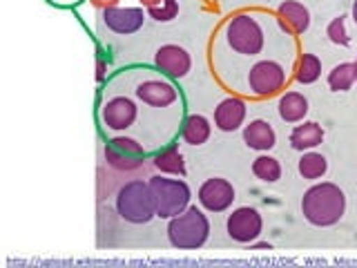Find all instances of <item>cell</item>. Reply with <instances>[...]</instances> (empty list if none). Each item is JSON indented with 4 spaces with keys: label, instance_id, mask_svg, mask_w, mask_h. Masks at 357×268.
<instances>
[{
    "label": "cell",
    "instance_id": "1",
    "mask_svg": "<svg viewBox=\"0 0 357 268\" xmlns=\"http://www.w3.org/2000/svg\"><path fill=\"white\" fill-rule=\"evenodd\" d=\"M346 210V197L335 184H317L308 188L301 199V212L312 226H333Z\"/></svg>",
    "mask_w": 357,
    "mask_h": 268
},
{
    "label": "cell",
    "instance_id": "2",
    "mask_svg": "<svg viewBox=\"0 0 357 268\" xmlns=\"http://www.w3.org/2000/svg\"><path fill=\"white\" fill-rule=\"evenodd\" d=\"M210 221L197 206L185 208L181 215H176L167 223V239L172 248L178 251H197L208 241Z\"/></svg>",
    "mask_w": 357,
    "mask_h": 268
},
{
    "label": "cell",
    "instance_id": "3",
    "mask_svg": "<svg viewBox=\"0 0 357 268\" xmlns=\"http://www.w3.org/2000/svg\"><path fill=\"white\" fill-rule=\"evenodd\" d=\"M116 212L121 219L130 223H148L152 217H156L150 184H143L141 179L128 181L116 195Z\"/></svg>",
    "mask_w": 357,
    "mask_h": 268
},
{
    "label": "cell",
    "instance_id": "4",
    "mask_svg": "<svg viewBox=\"0 0 357 268\" xmlns=\"http://www.w3.org/2000/svg\"><path fill=\"white\" fill-rule=\"evenodd\" d=\"M150 193L154 199L156 217L172 219L188 208L190 204V188L183 179H165L152 177L150 179Z\"/></svg>",
    "mask_w": 357,
    "mask_h": 268
},
{
    "label": "cell",
    "instance_id": "5",
    "mask_svg": "<svg viewBox=\"0 0 357 268\" xmlns=\"http://www.w3.org/2000/svg\"><path fill=\"white\" fill-rule=\"evenodd\" d=\"M228 43L234 52L255 56L264 47V31L252 16L239 14L228 22Z\"/></svg>",
    "mask_w": 357,
    "mask_h": 268
},
{
    "label": "cell",
    "instance_id": "6",
    "mask_svg": "<svg viewBox=\"0 0 357 268\" xmlns=\"http://www.w3.org/2000/svg\"><path fill=\"white\" fill-rule=\"evenodd\" d=\"M286 83L284 67L275 61H261L257 63L248 74V85L257 96H273Z\"/></svg>",
    "mask_w": 357,
    "mask_h": 268
},
{
    "label": "cell",
    "instance_id": "7",
    "mask_svg": "<svg viewBox=\"0 0 357 268\" xmlns=\"http://www.w3.org/2000/svg\"><path fill=\"white\" fill-rule=\"evenodd\" d=\"M143 148L128 137H116L105 145V159L116 170H134L143 163Z\"/></svg>",
    "mask_w": 357,
    "mask_h": 268
},
{
    "label": "cell",
    "instance_id": "8",
    "mask_svg": "<svg viewBox=\"0 0 357 268\" xmlns=\"http://www.w3.org/2000/svg\"><path fill=\"white\" fill-rule=\"evenodd\" d=\"M261 215L250 206L237 208L228 217V234L239 244H252L261 234Z\"/></svg>",
    "mask_w": 357,
    "mask_h": 268
},
{
    "label": "cell",
    "instance_id": "9",
    "mask_svg": "<svg viewBox=\"0 0 357 268\" xmlns=\"http://www.w3.org/2000/svg\"><path fill=\"white\" fill-rule=\"evenodd\" d=\"M234 201V188L226 179H208L199 188V204L210 212H223L232 206Z\"/></svg>",
    "mask_w": 357,
    "mask_h": 268
},
{
    "label": "cell",
    "instance_id": "10",
    "mask_svg": "<svg viewBox=\"0 0 357 268\" xmlns=\"http://www.w3.org/2000/svg\"><path fill=\"white\" fill-rule=\"evenodd\" d=\"M103 20L107 29H112L114 34H121V36H128V34H134L143 27V9L139 7H109L103 9Z\"/></svg>",
    "mask_w": 357,
    "mask_h": 268
},
{
    "label": "cell",
    "instance_id": "11",
    "mask_svg": "<svg viewBox=\"0 0 357 268\" xmlns=\"http://www.w3.org/2000/svg\"><path fill=\"white\" fill-rule=\"evenodd\" d=\"M154 63L159 70L174 78H183L190 72V67H192L190 54L183 47H178V45H163V47H159L154 54Z\"/></svg>",
    "mask_w": 357,
    "mask_h": 268
},
{
    "label": "cell",
    "instance_id": "12",
    "mask_svg": "<svg viewBox=\"0 0 357 268\" xmlns=\"http://www.w3.org/2000/svg\"><path fill=\"white\" fill-rule=\"evenodd\" d=\"M137 119V105L128 96H114L103 105V123L109 130H128Z\"/></svg>",
    "mask_w": 357,
    "mask_h": 268
},
{
    "label": "cell",
    "instance_id": "13",
    "mask_svg": "<svg viewBox=\"0 0 357 268\" xmlns=\"http://www.w3.org/2000/svg\"><path fill=\"white\" fill-rule=\"evenodd\" d=\"M137 96L148 103L152 107H167L176 100V89L165 83V81H156V78H150V81H143L137 87Z\"/></svg>",
    "mask_w": 357,
    "mask_h": 268
},
{
    "label": "cell",
    "instance_id": "14",
    "mask_svg": "<svg viewBox=\"0 0 357 268\" xmlns=\"http://www.w3.org/2000/svg\"><path fill=\"white\" fill-rule=\"evenodd\" d=\"M245 119V103L241 98H226L215 110V123L221 132H234Z\"/></svg>",
    "mask_w": 357,
    "mask_h": 268
},
{
    "label": "cell",
    "instance_id": "15",
    "mask_svg": "<svg viewBox=\"0 0 357 268\" xmlns=\"http://www.w3.org/2000/svg\"><path fill=\"white\" fill-rule=\"evenodd\" d=\"M243 141L252 150H271L277 141V137H275V130H273L271 123L257 119V121H250L248 126H245Z\"/></svg>",
    "mask_w": 357,
    "mask_h": 268
},
{
    "label": "cell",
    "instance_id": "16",
    "mask_svg": "<svg viewBox=\"0 0 357 268\" xmlns=\"http://www.w3.org/2000/svg\"><path fill=\"white\" fill-rule=\"evenodd\" d=\"M277 14H279V20H282V25L290 27L295 34H304L310 25L308 9L301 3H295V0H286V3L279 5Z\"/></svg>",
    "mask_w": 357,
    "mask_h": 268
},
{
    "label": "cell",
    "instance_id": "17",
    "mask_svg": "<svg viewBox=\"0 0 357 268\" xmlns=\"http://www.w3.org/2000/svg\"><path fill=\"white\" fill-rule=\"evenodd\" d=\"M324 141V130L317 123H301L297 126L293 132H290V145H293L295 150H312L317 148V145Z\"/></svg>",
    "mask_w": 357,
    "mask_h": 268
},
{
    "label": "cell",
    "instance_id": "18",
    "mask_svg": "<svg viewBox=\"0 0 357 268\" xmlns=\"http://www.w3.org/2000/svg\"><path fill=\"white\" fill-rule=\"evenodd\" d=\"M306 112H308V100L299 92H288L282 96V100H279V117L288 123L301 121L306 117Z\"/></svg>",
    "mask_w": 357,
    "mask_h": 268
},
{
    "label": "cell",
    "instance_id": "19",
    "mask_svg": "<svg viewBox=\"0 0 357 268\" xmlns=\"http://www.w3.org/2000/svg\"><path fill=\"white\" fill-rule=\"evenodd\" d=\"M181 137L185 143L190 145H201L206 143L208 137H210V123L206 117L201 114H190L185 121H183V130H181Z\"/></svg>",
    "mask_w": 357,
    "mask_h": 268
},
{
    "label": "cell",
    "instance_id": "20",
    "mask_svg": "<svg viewBox=\"0 0 357 268\" xmlns=\"http://www.w3.org/2000/svg\"><path fill=\"white\" fill-rule=\"evenodd\" d=\"M355 81H357L355 63H340L337 67H333V72L328 74V85L333 92H346V89H351Z\"/></svg>",
    "mask_w": 357,
    "mask_h": 268
},
{
    "label": "cell",
    "instance_id": "21",
    "mask_svg": "<svg viewBox=\"0 0 357 268\" xmlns=\"http://www.w3.org/2000/svg\"><path fill=\"white\" fill-rule=\"evenodd\" d=\"M154 165L159 168L161 172L185 177V161H183L181 152H178L176 148H167V150H163L161 154H156Z\"/></svg>",
    "mask_w": 357,
    "mask_h": 268
},
{
    "label": "cell",
    "instance_id": "22",
    "mask_svg": "<svg viewBox=\"0 0 357 268\" xmlns=\"http://www.w3.org/2000/svg\"><path fill=\"white\" fill-rule=\"evenodd\" d=\"M328 170V161L317 152H308L299 159V174L304 179H319Z\"/></svg>",
    "mask_w": 357,
    "mask_h": 268
},
{
    "label": "cell",
    "instance_id": "23",
    "mask_svg": "<svg viewBox=\"0 0 357 268\" xmlns=\"http://www.w3.org/2000/svg\"><path fill=\"white\" fill-rule=\"evenodd\" d=\"M321 74V63L315 54H301L299 59V65H297V81L304 83V85H310L315 83Z\"/></svg>",
    "mask_w": 357,
    "mask_h": 268
},
{
    "label": "cell",
    "instance_id": "24",
    "mask_svg": "<svg viewBox=\"0 0 357 268\" xmlns=\"http://www.w3.org/2000/svg\"><path fill=\"white\" fill-rule=\"evenodd\" d=\"M252 172L257 179H261V181L275 184L279 181V177H282V165H279V161L273 159V156H259V159H255L252 163Z\"/></svg>",
    "mask_w": 357,
    "mask_h": 268
},
{
    "label": "cell",
    "instance_id": "25",
    "mask_svg": "<svg viewBox=\"0 0 357 268\" xmlns=\"http://www.w3.org/2000/svg\"><path fill=\"white\" fill-rule=\"evenodd\" d=\"M148 14L156 22L174 20L178 16V3H176V0H163V5H159V7H148Z\"/></svg>",
    "mask_w": 357,
    "mask_h": 268
},
{
    "label": "cell",
    "instance_id": "26",
    "mask_svg": "<svg viewBox=\"0 0 357 268\" xmlns=\"http://www.w3.org/2000/svg\"><path fill=\"white\" fill-rule=\"evenodd\" d=\"M326 34H328V38H331L335 45H342V47H346V45L351 43L349 31H346V18H344V16L333 18V20H331V25H328V29H326Z\"/></svg>",
    "mask_w": 357,
    "mask_h": 268
},
{
    "label": "cell",
    "instance_id": "27",
    "mask_svg": "<svg viewBox=\"0 0 357 268\" xmlns=\"http://www.w3.org/2000/svg\"><path fill=\"white\" fill-rule=\"evenodd\" d=\"M94 7L98 9H109V7H119V0H89Z\"/></svg>",
    "mask_w": 357,
    "mask_h": 268
},
{
    "label": "cell",
    "instance_id": "28",
    "mask_svg": "<svg viewBox=\"0 0 357 268\" xmlns=\"http://www.w3.org/2000/svg\"><path fill=\"white\" fill-rule=\"evenodd\" d=\"M96 78H98V81H103V78H105V63H103V61H98V72H96Z\"/></svg>",
    "mask_w": 357,
    "mask_h": 268
},
{
    "label": "cell",
    "instance_id": "29",
    "mask_svg": "<svg viewBox=\"0 0 357 268\" xmlns=\"http://www.w3.org/2000/svg\"><path fill=\"white\" fill-rule=\"evenodd\" d=\"M139 3L145 7H159V5H163V0H139Z\"/></svg>",
    "mask_w": 357,
    "mask_h": 268
},
{
    "label": "cell",
    "instance_id": "30",
    "mask_svg": "<svg viewBox=\"0 0 357 268\" xmlns=\"http://www.w3.org/2000/svg\"><path fill=\"white\" fill-rule=\"evenodd\" d=\"M353 20H355V25H357V0L353 3Z\"/></svg>",
    "mask_w": 357,
    "mask_h": 268
},
{
    "label": "cell",
    "instance_id": "31",
    "mask_svg": "<svg viewBox=\"0 0 357 268\" xmlns=\"http://www.w3.org/2000/svg\"><path fill=\"white\" fill-rule=\"evenodd\" d=\"M355 65H357V61H355Z\"/></svg>",
    "mask_w": 357,
    "mask_h": 268
}]
</instances>
